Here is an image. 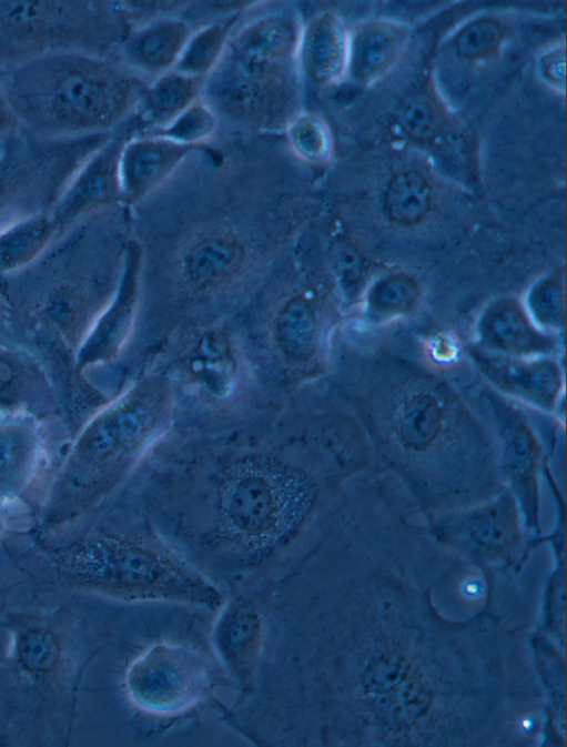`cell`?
I'll list each match as a JSON object with an SVG mask.
<instances>
[{
    "instance_id": "obj_32",
    "label": "cell",
    "mask_w": 567,
    "mask_h": 747,
    "mask_svg": "<svg viewBox=\"0 0 567 747\" xmlns=\"http://www.w3.org/2000/svg\"><path fill=\"white\" fill-rule=\"evenodd\" d=\"M239 18L240 12H234L193 31L172 70L206 79L219 64Z\"/></svg>"
},
{
    "instance_id": "obj_13",
    "label": "cell",
    "mask_w": 567,
    "mask_h": 747,
    "mask_svg": "<svg viewBox=\"0 0 567 747\" xmlns=\"http://www.w3.org/2000/svg\"><path fill=\"white\" fill-rule=\"evenodd\" d=\"M257 259L250 240L230 225L204 228L178 249L172 274L183 293L198 299L229 295L253 277Z\"/></svg>"
},
{
    "instance_id": "obj_39",
    "label": "cell",
    "mask_w": 567,
    "mask_h": 747,
    "mask_svg": "<svg viewBox=\"0 0 567 747\" xmlns=\"http://www.w3.org/2000/svg\"><path fill=\"white\" fill-rule=\"evenodd\" d=\"M396 120L403 131L415 140H428L438 130L436 111L424 95L405 99L397 110Z\"/></svg>"
},
{
    "instance_id": "obj_23",
    "label": "cell",
    "mask_w": 567,
    "mask_h": 747,
    "mask_svg": "<svg viewBox=\"0 0 567 747\" xmlns=\"http://www.w3.org/2000/svg\"><path fill=\"white\" fill-rule=\"evenodd\" d=\"M194 148L146 133L129 137L119 160L123 204H134L160 186Z\"/></svg>"
},
{
    "instance_id": "obj_28",
    "label": "cell",
    "mask_w": 567,
    "mask_h": 747,
    "mask_svg": "<svg viewBox=\"0 0 567 747\" xmlns=\"http://www.w3.org/2000/svg\"><path fill=\"white\" fill-rule=\"evenodd\" d=\"M404 40L403 30L393 24L378 23L363 29L350 40L347 69L363 83L377 80L395 64Z\"/></svg>"
},
{
    "instance_id": "obj_24",
    "label": "cell",
    "mask_w": 567,
    "mask_h": 747,
    "mask_svg": "<svg viewBox=\"0 0 567 747\" xmlns=\"http://www.w3.org/2000/svg\"><path fill=\"white\" fill-rule=\"evenodd\" d=\"M350 38L343 21L323 12L302 26L296 64L302 74L315 85H330L347 70Z\"/></svg>"
},
{
    "instance_id": "obj_26",
    "label": "cell",
    "mask_w": 567,
    "mask_h": 747,
    "mask_svg": "<svg viewBox=\"0 0 567 747\" xmlns=\"http://www.w3.org/2000/svg\"><path fill=\"white\" fill-rule=\"evenodd\" d=\"M192 28L178 18H161L134 30L124 40L125 65L135 73L159 77L174 68Z\"/></svg>"
},
{
    "instance_id": "obj_29",
    "label": "cell",
    "mask_w": 567,
    "mask_h": 747,
    "mask_svg": "<svg viewBox=\"0 0 567 747\" xmlns=\"http://www.w3.org/2000/svg\"><path fill=\"white\" fill-rule=\"evenodd\" d=\"M533 660L544 692L549 727L557 745L566 744V659L565 652L536 628L530 636Z\"/></svg>"
},
{
    "instance_id": "obj_27",
    "label": "cell",
    "mask_w": 567,
    "mask_h": 747,
    "mask_svg": "<svg viewBox=\"0 0 567 747\" xmlns=\"http://www.w3.org/2000/svg\"><path fill=\"white\" fill-rule=\"evenodd\" d=\"M479 349L512 357L541 356L555 342L539 332L524 312L513 304H498L485 314L478 326Z\"/></svg>"
},
{
    "instance_id": "obj_45",
    "label": "cell",
    "mask_w": 567,
    "mask_h": 747,
    "mask_svg": "<svg viewBox=\"0 0 567 747\" xmlns=\"http://www.w3.org/2000/svg\"><path fill=\"white\" fill-rule=\"evenodd\" d=\"M9 512L3 503L0 501V537L4 534L9 525Z\"/></svg>"
},
{
    "instance_id": "obj_3",
    "label": "cell",
    "mask_w": 567,
    "mask_h": 747,
    "mask_svg": "<svg viewBox=\"0 0 567 747\" xmlns=\"http://www.w3.org/2000/svg\"><path fill=\"white\" fill-rule=\"evenodd\" d=\"M175 384L164 372L130 382L74 432L33 515L43 546L89 524L170 433Z\"/></svg>"
},
{
    "instance_id": "obj_42",
    "label": "cell",
    "mask_w": 567,
    "mask_h": 747,
    "mask_svg": "<svg viewBox=\"0 0 567 747\" xmlns=\"http://www.w3.org/2000/svg\"><path fill=\"white\" fill-rule=\"evenodd\" d=\"M541 78L551 87L565 90V51L556 49L540 58L538 63Z\"/></svg>"
},
{
    "instance_id": "obj_43",
    "label": "cell",
    "mask_w": 567,
    "mask_h": 747,
    "mask_svg": "<svg viewBox=\"0 0 567 747\" xmlns=\"http://www.w3.org/2000/svg\"><path fill=\"white\" fill-rule=\"evenodd\" d=\"M20 124L0 88V140H7L19 129Z\"/></svg>"
},
{
    "instance_id": "obj_38",
    "label": "cell",
    "mask_w": 567,
    "mask_h": 747,
    "mask_svg": "<svg viewBox=\"0 0 567 747\" xmlns=\"http://www.w3.org/2000/svg\"><path fill=\"white\" fill-rule=\"evenodd\" d=\"M503 40L499 24L479 19L464 27L455 39L456 51L468 59L485 58L497 51Z\"/></svg>"
},
{
    "instance_id": "obj_7",
    "label": "cell",
    "mask_w": 567,
    "mask_h": 747,
    "mask_svg": "<svg viewBox=\"0 0 567 747\" xmlns=\"http://www.w3.org/2000/svg\"><path fill=\"white\" fill-rule=\"evenodd\" d=\"M146 87L126 65L81 51L43 54L0 77L20 127L52 140L117 130L140 108Z\"/></svg>"
},
{
    "instance_id": "obj_1",
    "label": "cell",
    "mask_w": 567,
    "mask_h": 747,
    "mask_svg": "<svg viewBox=\"0 0 567 747\" xmlns=\"http://www.w3.org/2000/svg\"><path fill=\"white\" fill-rule=\"evenodd\" d=\"M331 662L335 737L356 746H497L522 690L519 637L495 608L466 618L459 559L426 533L362 523L346 535Z\"/></svg>"
},
{
    "instance_id": "obj_30",
    "label": "cell",
    "mask_w": 567,
    "mask_h": 747,
    "mask_svg": "<svg viewBox=\"0 0 567 747\" xmlns=\"http://www.w3.org/2000/svg\"><path fill=\"white\" fill-rule=\"evenodd\" d=\"M205 79L170 70L146 87L140 110L145 122L159 130L201 98Z\"/></svg>"
},
{
    "instance_id": "obj_35",
    "label": "cell",
    "mask_w": 567,
    "mask_h": 747,
    "mask_svg": "<svg viewBox=\"0 0 567 747\" xmlns=\"http://www.w3.org/2000/svg\"><path fill=\"white\" fill-rule=\"evenodd\" d=\"M291 151L310 164L327 161L333 150V138L327 123L313 112L298 111L284 127Z\"/></svg>"
},
{
    "instance_id": "obj_16",
    "label": "cell",
    "mask_w": 567,
    "mask_h": 747,
    "mask_svg": "<svg viewBox=\"0 0 567 747\" xmlns=\"http://www.w3.org/2000/svg\"><path fill=\"white\" fill-rule=\"evenodd\" d=\"M263 339L285 375L294 380L314 375L324 355V332L313 293L303 286L283 293L265 319Z\"/></svg>"
},
{
    "instance_id": "obj_10",
    "label": "cell",
    "mask_w": 567,
    "mask_h": 747,
    "mask_svg": "<svg viewBox=\"0 0 567 747\" xmlns=\"http://www.w3.org/2000/svg\"><path fill=\"white\" fill-rule=\"evenodd\" d=\"M97 8L82 1H0V72L52 52L94 53Z\"/></svg>"
},
{
    "instance_id": "obj_15",
    "label": "cell",
    "mask_w": 567,
    "mask_h": 747,
    "mask_svg": "<svg viewBox=\"0 0 567 747\" xmlns=\"http://www.w3.org/2000/svg\"><path fill=\"white\" fill-rule=\"evenodd\" d=\"M487 406L504 484L518 503L526 529L533 535H541L539 474L548 460L544 455V441L522 412L498 396L487 394Z\"/></svg>"
},
{
    "instance_id": "obj_44",
    "label": "cell",
    "mask_w": 567,
    "mask_h": 747,
    "mask_svg": "<svg viewBox=\"0 0 567 747\" xmlns=\"http://www.w3.org/2000/svg\"><path fill=\"white\" fill-rule=\"evenodd\" d=\"M0 341L18 343L10 323L8 302L0 282Z\"/></svg>"
},
{
    "instance_id": "obj_21",
    "label": "cell",
    "mask_w": 567,
    "mask_h": 747,
    "mask_svg": "<svg viewBox=\"0 0 567 747\" xmlns=\"http://www.w3.org/2000/svg\"><path fill=\"white\" fill-rule=\"evenodd\" d=\"M128 132L120 127L73 175L51 211L59 229L93 212L122 203L119 160Z\"/></svg>"
},
{
    "instance_id": "obj_36",
    "label": "cell",
    "mask_w": 567,
    "mask_h": 747,
    "mask_svg": "<svg viewBox=\"0 0 567 747\" xmlns=\"http://www.w3.org/2000/svg\"><path fill=\"white\" fill-rule=\"evenodd\" d=\"M219 125V117L211 105L199 98L168 125L149 133L195 148L210 140Z\"/></svg>"
},
{
    "instance_id": "obj_34",
    "label": "cell",
    "mask_w": 567,
    "mask_h": 747,
    "mask_svg": "<svg viewBox=\"0 0 567 747\" xmlns=\"http://www.w3.org/2000/svg\"><path fill=\"white\" fill-rule=\"evenodd\" d=\"M551 547L555 566L547 579L536 629L566 652V543Z\"/></svg>"
},
{
    "instance_id": "obj_12",
    "label": "cell",
    "mask_w": 567,
    "mask_h": 747,
    "mask_svg": "<svg viewBox=\"0 0 567 747\" xmlns=\"http://www.w3.org/2000/svg\"><path fill=\"white\" fill-rule=\"evenodd\" d=\"M176 375L193 401L214 412L235 406L252 380L243 345L221 325L202 326L191 335L179 359Z\"/></svg>"
},
{
    "instance_id": "obj_18",
    "label": "cell",
    "mask_w": 567,
    "mask_h": 747,
    "mask_svg": "<svg viewBox=\"0 0 567 747\" xmlns=\"http://www.w3.org/2000/svg\"><path fill=\"white\" fill-rule=\"evenodd\" d=\"M141 283V248L130 242L115 292L74 354L78 373L88 378L121 359L136 325Z\"/></svg>"
},
{
    "instance_id": "obj_6",
    "label": "cell",
    "mask_w": 567,
    "mask_h": 747,
    "mask_svg": "<svg viewBox=\"0 0 567 747\" xmlns=\"http://www.w3.org/2000/svg\"><path fill=\"white\" fill-rule=\"evenodd\" d=\"M49 575L71 589L123 602H170L222 608L217 586L160 537L133 527L90 522L43 546Z\"/></svg>"
},
{
    "instance_id": "obj_11",
    "label": "cell",
    "mask_w": 567,
    "mask_h": 747,
    "mask_svg": "<svg viewBox=\"0 0 567 747\" xmlns=\"http://www.w3.org/2000/svg\"><path fill=\"white\" fill-rule=\"evenodd\" d=\"M196 649L154 643L131 659L123 675L128 700L140 711L171 717L189 711L209 694L211 673Z\"/></svg>"
},
{
    "instance_id": "obj_2",
    "label": "cell",
    "mask_w": 567,
    "mask_h": 747,
    "mask_svg": "<svg viewBox=\"0 0 567 747\" xmlns=\"http://www.w3.org/2000/svg\"><path fill=\"white\" fill-rule=\"evenodd\" d=\"M373 467L371 446L354 418L324 420L300 433L290 450L239 446L222 452L200 483V516L190 528L215 557L260 563L322 511L336 508L352 483Z\"/></svg>"
},
{
    "instance_id": "obj_20",
    "label": "cell",
    "mask_w": 567,
    "mask_h": 747,
    "mask_svg": "<svg viewBox=\"0 0 567 747\" xmlns=\"http://www.w3.org/2000/svg\"><path fill=\"white\" fill-rule=\"evenodd\" d=\"M0 414H29L67 423L54 382L43 362L21 344L0 341Z\"/></svg>"
},
{
    "instance_id": "obj_40",
    "label": "cell",
    "mask_w": 567,
    "mask_h": 747,
    "mask_svg": "<svg viewBox=\"0 0 567 747\" xmlns=\"http://www.w3.org/2000/svg\"><path fill=\"white\" fill-rule=\"evenodd\" d=\"M528 305L533 319L539 325L559 329L564 324V296L557 283L553 281L538 283L529 294Z\"/></svg>"
},
{
    "instance_id": "obj_8",
    "label": "cell",
    "mask_w": 567,
    "mask_h": 747,
    "mask_svg": "<svg viewBox=\"0 0 567 747\" xmlns=\"http://www.w3.org/2000/svg\"><path fill=\"white\" fill-rule=\"evenodd\" d=\"M112 132L52 140L19 127L0 153V231L50 212L80 166Z\"/></svg>"
},
{
    "instance_id": "obj_41",
    "label": "cell",
    "mask_w": 567,
    "mask_h": 747,
    "mask_svg": "<svg viewBox=\"0 0 567 747\" xmlns=\"http://www.w3.org/2000/svg\"><path fill=\"white\" fill-rule=\"evenodd\" d=\"M333 265L337 279L345 290L357 283L362 273V261L352 246L337 243L333 249Z\"/></svg>"
},
{
    "instance_id": "obj_14",
    "label": "cell",
    "mask_w": 567,
    "mask_h": 747,
    "mask_svg": "<svg viewBox=\"0 0 567 747\" xmlns=\"http://www.w3.org/2000/svg\"><path fill=\"white\" fill-rule=\"evenodd\" d=\"M302 26L295 12L262 14L232 32L214 70L264 81H297Z\"/></svg>"
},
{
    "instance_id": "obj_47",
    "label": "cell",
    "mask_w": 567,
    "mask_h": 747,
    "mask_svg": "<svg viewBox=\"0 0 567 747\" xmlns=\"http://www.w3.org/2000/svg\"><path fill=\"white\" fill-rule=\"evenodd\" d=\"M1 73H2V72H0V77H1Z\"/></svg>"
},
{
    "instance_id": "obj_5",
    "label": "cell",
    "mask_w": 567,
    "mask_h": 747,
    "mask_svg": "<svg viewBox=\"0 0 567 747\" xmlns=\"http://www.w3.org/2000/svg\"><path fill=\"white\" fill-rule=\"evenodd\" d=\"M67 608L0 606V746L69 737L85 650Z\"/></svg>"
},
{
    "instance_id": "obj_25",
    "label": "cell",
    "mask_w": 567,
    "mask_h": 747,
    "mask_svg": "<svg viewBox=\"0 0 567 747\" xmlns=\"http://www.w3.org/2000/svg\"><path fill=\"white\" fill-rule=\"evenodd\" d=\"M213 642L231 675L246 683L253 675L262 643V620L254 606L244 599L225 605L215 624Z\"/></svg>"
},
{
    "instance_id": "obj_31",
    "label": "cell",
    "mask_w": 567,
    "mask_h": 747,
    "mask_svg": "<svg viewBox=\"0 0 567 747\" xmlns=\"http://www.w3.org/2000/svg\"><path fill=\"white\" fill-rule=\"evenodd\" d=\"M59 231L49 212L23 219L0 231V276L34 261Z\"/></svg>"
},
{
    "instance_id": "obj_37",
    "label": "cell",
    "mask_w": 567,
    "mask_h": 747,
    "mask_svg": "<svg viewBox=\"0 0 567 747\" xmlns=\"http://www.w3.org/2000/svg\"><path fill=\"white\" fill-rule=\"evenodd\" d=\"M418 287L406 275H389L377 281L367 294V311L374 319H389L408 311L415 303Z\"/></svg>"
},
{
    "instance_id": "obj_19",
    "label": "cell",
    "mask_w": 567,
    "mask_h": 747,
    "mask_svg": "<svg viewBox=\"0 0 567 747\" xmlns=\"http://www.w3.org/2000/svg\"><path fill=\"white\" fill-rule=\"evenodd\" d=\"M297 81H264L213 70L201 98L217 117L260 129L286 125L298 112Z\"/></svg>"
},
{
    "instance_id": "obj_17",
    "label": "cell",
    "mask_w": 567,
    "mask_h": 747,
    "mask_svg": "<svg viewBox=\"0 0 567 747\" xmlns=\"http://www.w3.org/2000/svg\"><path fill=\"white\" fill-rule=\"evenodd\" d=\"M29 414H0V501L34 512L50 480L48 430Z\"/></svg>"
},
{
    "instance_id": "obj_9",
    "label": "cell",
    "mask_w": 567,
    "mask_h": 747,
    "mask_svg": "<svg viewBox=\"0 0 567 747\" xmlns=\"http://www.w3.org/2000/svg\"><path fill=\"white\" fill-rule=\"evenodd\" d=\"M431 536L458 557L493 575L520 572L543 535L530 534L508 488L463 508L426 516Z\"/></svg>"
},
{
    "instance_id": "obj_22",
    "label": "cell",
    "mask_w": 567,
    "mask_h": 747,
    "mask_svg": "<svg viewBox=\"0 0 567 747\" xmlns=\"http://www.w3.org/2000/svg\"><path fill=\"white\" fill-rule=\"evenodd\" d=\"M479 371L499 390L543 411H553L560 400L563 374L560 365L543 356L512 357L472 351Z\"/></svg>"
},
{
    "instance_id": "obj_46",
    "label": "cell",
    "mask_w": 567,
    "mask_h": 747,
    "mask_svg": "<svg viewBox=\"0 0 567 747\" xmlns=\"http://www.w3.org/2000/svg\"><path fill=\"white\" fill-rule=\"evenodd\" d=\"M6 140H0V153L2 152V149L4 147Z\"/></svg>"
},
{
    "instance_id": "obj_4",
    "label": "cell",
    "mask_w": 567,
    "mask_h": 747,
    "mask_svg": "<svg viewBox=\"0 0 567 747\" xmlns=\"http://www.w3.org/2000/svg\"><path fill=\"white\" fill-rule=\"evenodd\" d=\"M117 206L64 226L34 261L0 276L19 344L74 359L121 276L126 245L110 226Z\"/></svg>"
},
{
    "instance_id": "obj_33",
    "label": "cell",
    "mask_w": 567,
    "mask_h": 747,
    "mask_svg": "<svg viewBox=\"0 0 567 747\" xmlns=\"http://www.w3.org/2000/svg\"><path fill=\"white\" fill-rule=\"evenodd\" d=\"M432 203V188L416 171L396 174L388 183L384 195V208L388 218L398 224H414L428 212Z\"/></svg>"
}]
</instances>
